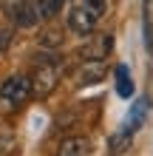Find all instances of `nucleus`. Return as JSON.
<instances>
[{
	"label": "nucleus",
	"instance_id": "20e7f679",
	"mask_svg": "<svg viewBox=\"0 0 153 156\" xmlns=\"http://www.w3.org/2000/svg\"><path fill=\"white\" fill-rule=\"evenodd\" d=\"M113 48V40L111 34H96V37H91V43H85L82 48H79V60H108V54H111Z\"/></svg>",
	"mask_w": 153,
	"mask_h": 156
},
{
	"label": "nucleus",
	"instance_id": "423d86ee",
	"mask_svg": "<svg viewBox=\"0 0 153 156\" xmlns=\"http://www.w3.org/2000/svg\"><path fill=\"white\" fill-rule=\"evenodd\" d=\"M105 71H108L105 60H85L77 71V82L79 85H94V82H99L105 77Z\"/></svg>",
	"mask_w": 153,
	"mask_h": 156
},
{
	"label": "nucleus",
	"instance_id": "1a4fd4ad",
	"mask_svg": "<svg viewBox=\"0 0 153 156\" xmlns=\"http://www.w3.org/2000/svg\"><path fill=\"white\" fill-rule=\"evenodd\" d=\"M40 45H43V48H57V45H62V29H60V26H48V29H43Z\"/></svg>",
	"mask_w": 153,
	"mask_h": 156
},
{
	"label": "nucleus",
	"instance_id": "f257e3e1",
	"mask_svg": "<svg viewBox=\"0 0 153 156\" xmlns=\"http://www.w3.org/2000/svg\"><path fill=\"white\" fill-rule=\"evenodd\" d=\"M105 12H108V0H74L65 14V26L77 37H88L96 29V23L105 17Z\"/></svg>",
	"mask_w": 153,
	"mask_h": 156
},
{
	"label": "nucleus",
	"instance_id": "9d476101",
	"mask_svg": "<svg viewBox=\"0 0 153 156\" xmlns=\"http://www.w3.org/2000/svg\"><path fill=\"white\" fill-rule=\"evenodd\" d=\"M130 136H133V133L122 125V131L111 136V153H125V151L130 148Z\"/></svg>",
	"mask_w": 153,
	"mask_h": 156
},
{
	"label": "nucleus",
	"instance_id": "7ed1b4c3",
	"mask_svg": "<svg viewBox=\"0 0 153 156\" xmlns=\"http://www.w3.org/2000/svg\"><path fill=\"white\" fill-rule=\"evenodd\" d=\"M31 91L34 97H48L60 82V57L46 54V57H37V66L31 71Z\"/></svg>",
	"mask_w": 153,
	"mask_h": 156
},
{
	"label": "nucleus",
	"instance_id": "39448f33",
	"mask_svg": "<svg viewBox=\"0 0 153 156\" xmlns=\"http://www.w3.org/2000/svg\"><path fill=\"white\" fill-rule=\"evenodd\" d=\"M57 156H94V145L88 136H68L60 142Z\"/></svg>",
	"mask_w": 153,
	"mask_h": 156
},
{
	"label": "nucleus",
	"instance_id": "6e6552de",
	"mask_svg": "<svg viewBox=\"0 0 153 156\" xmlns=\"http://www.w3.org/2000/svg\"><path fill=\"white\" fill-rule=\"evenodd\" d=\"M113 74H116V94L128 99V97L133 94V82H130L128 68H125V66H116V71H113Z\"/></svg>",
	"mask_w": 153,
	"mask_h": 156
},
{
	"label": "nucleus",
	"instance_id": "f8f14e48",
	"mask_svg": "<svg viewBox=\"0 0 153 156\" xmlns=\"http://www.w3.org/2000/svg\"><path fill=\"white\" fill-rule=\"evenodd\" d=\"M12 37H14V31L9 29V26H0V54H6V51H9Z\"/></svg>",
	"mask_w": 153,
	"mask_h": 156
},
{
	"label": "nucleus",
	"instance_id": "9b49d317",
	"mask_svg": "<svg viewBox=\"0 0 153 156\" xmlns=\"http://www.w3.org/2000/svg\"><path fill=\"white\" fill-rule=\"evenodd\" d=\"M62 3L65 0H40V14H43V20H54L60 12H62Z\"/></svg>",
	"mask_w": 153,
	"mask_h": 156
},
{
	"label": "nucleus",
	"instance_id": "0eeeda50",
	"mask_svg": "<svg viewBox=\"0 0 153 156\" xmlns=\"http://www.w3.org/2000/svg\"><path fill=\"white\" fill-rule=\"evenodd\" d=\"M148 108H150V99L145 97V99H139L136 105L130 108V114H128V122H125V128L133 133V131H139V125L145 122V116H148Z\"/></svg>",
	"mask_w": 153,
	"mask_h": 156
},
{
	"label": "nucleus",
	"instance_id": "f03ea898",
	"mask_svg": "<svg viewBox=\"0 0 153 156\" xmlns=\"http://www.w3.org/2000/svg\"><path fill=\"white\" fill-rule=\"evenodd\" d=\"M34 97L31 91V77L29 74H12L0 82V111L12 114L17 108H23Z\"/></svg>",
	"mask_w": 153,
	"mask_h": 156
}]
</instances>
